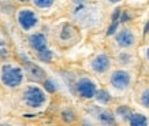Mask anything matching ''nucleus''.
<instances>
[{"label":"nucleus","mask_w":149,"mask_h":126,"mask_svg":"<svg viewBox=\"0 0 149 126\" xmlns=\"http://www.w3.org/2000/svg\"><path fill=\"white\" fill-rule=\"evenodd\" d=\"M18 103L19 106L30 113H40L44 111L51 102V94L38 82L29 81L22 89L18 92Z\"/></svg>","instance_id":"obj_1"},{"label":"nucleus","mask_w":149,"mask_h":126,"mask_svg":"<svg viewBox=\"0 0 149 126\" xmlns=\"http://www.w3.org/2000/svg\"><path fill=\"white\" fill-rule=\"evenodd\" d=\"M29 82L26 69L15 60L0 63V86L7 92H18Z\"/></svg>","instance_id":"obj_2"},{"label":"nucleus","mask_w":149,"mask_h":126,"mask_svg":"<svg viewBox=\"0 0 149 126\" xmlns=\"http://www.w3.org/2000/svg\"><path fill=\"white\" fill-rule=\"evenodd\" d=\"M136 82L134 73L130 69H112V71L107 77L108 90L113 97H123L133 89Z\"/></svg>","instance_id":"obj_3"},{"label":"nucleus","mask_w":149,"mask_h":126,"mask_svg":"<svg viewBox=\"0 0 149 126\" xmlns=\"http://www.w3.org/2000/svg\"><path fill=\"white\" fill-rule=\"evenodd\" d=\"M15 23L22 33L30 34L33 32H37L41 25L40 14L34 7L30 6H21L15 11Z\"/></svg>","instance_id":"obj_4"},{"label":"nucleus","mask_w":149,"mask_h":126,"mask_svg":"<svg viewBox=\"0 0 149 126\" xmlns=\"http://www.w3.org/2000/svg\"><path fill=\"white\" fill-rule=\"evenodd\" d=\"M74 90L78 97L84 100H95L96 94L100 90L99 84L92 76L81 74L74 81Z\"/></svg>","instance_id":"obj_5"},{"label":"nucleus","mask_w":149,"mask_h":126,"mask_svg":"<svg viewBox=\"0 0 149 126\" xmlns=\"http://www.w3.org/2000/svg\"><path fill=\"white\" fill-rule=\"evenodd\" d=\"M112 59L105 52H97L88 60V70L97 77H108V74L112 71Z\"/></svg>","instance_id":"obj_6"},{"label":"nucleus","mask_w":149,"mask_h":126,"mask_svg":"<svg viewBox=\"0 0 149 126\" xmlns=\"http://www.w3.org/2000/svg\"><path fill=\"white\" fill-rule=\"evenodd\" d=\"M115 44L119 50L122 51H129L133 50L137 44V36L134 30L130 27H123L116 33L115 36Z\"/></svg>","instance_id":"obj_7"},{"label":"nucleus","mask_w":149,"mask_h":126,"mask_svg":"<svg viewBox=\"0 0 149 126\" xmlns=\"http://www.w3.org/2000/svg\"><path fill=\"white\" fill-rule=\"evenodd\" d=\"M27 43H29L30 50L37 52V54H41V52L48 50V37L45 33H42L40 30L30 33L27 37Z\"/></svg>","instance_id":"obj_8"},{"label":"nucleus","mask_w":149,"mask_h":126,"mask_svg":"<svg viewBox=\"0 0 149 126\" xmlns=\"http://www.w3.org/2000/svg\"><path fill=\"white\" fill-rule=\"evenodd\" d=\"M95 118L96 121L99 122L100 125L103 126H116V118L113 115L112 110H108L107 107H97L96 108V113H95Z\"/></svg>","instance_id":"obj_9"},{"label":"nucleus","mask_w":149,"mask_h":126,"mask_svg":"<svg viewBox=\"0 0 149 126\" xmlns=\"http://www.w3.org/2000/svg\"><path fill=\"white\" fill-rule=\"evenodd\" d=\"M126 126H149V114L146 110H133Z\"/></svg>","instance_id":"obj_10"},{"label":"nucleus","mask_w":149,"mask_h":126,"mask_svg":"<svg viewBox=\"0 0 149 126\" xmlns=\"http://www.w3.org/2000/svg\"><path fill=\"white\" fill-rule=\"evenodd\" d=\"M136 100L141 108L149 111V85H141L137 89Z\"/></svg>","instance_id":"obj_11"},{"label":"nucleus","mask_w":149,"mask_h":126,"mask_svg":"<svg viewBox=\"0 0 149 126\" xmlns=\"http://www.w3.org/2000/svg\"><path fill=\"white\" fill-rule=\"evenodd\" d=\"M133 110H134V108L129 107V106H118L112 111H113L115 118H116L118 123H122V125L126 126L127 121H129V118H130L131 113H133Z\"/></svg>","instance_id":"obj_12"},{"label":"nucleus","mask_w":149,"mask_h":126,"mask_svg":"<svg viewBox=\"0 0 149 126\" xmlns=\"http://www.w3.org/2000/svg\"><path fill=\"white\" fill-rule=\"evenodd\" d=\"M116 63L119 64V67L122 69H130L134 64V55L130 51H123L118 55Z\"/></svg>","instance_id":"obj_13"},{"label":"nucleus","mask_w":149,"mask_h":126,"mask_svg":"<svg viewBox=\"0 0 149 126\" xmlns=\"http://www.w3.org/2000/svg\"><path fill=\"white\" fill-rule=\"evenodd\" d=\"M56 0H32V7L37 10V11H47L54 7Z\"/></svg>","instance_id":"obj_14"},{"label":"nucleus","mask_w":149,"mask_h":126,"mask_svg":"<svg viewBox=\"0 0 149 126\" xmlns=\"http://www.w3.org/2000/svg\"><path fill=\"white\" fill-rule=\"evenodd\" d=\"M0 126H17L11 121H0Z\"/></svg>","instance_id":"obj_15"},{"label":"nucleus","mask_w":149,"mask_h":126,"mask_svg":"<svg viewBox=\"0 0 149 126\" xmlns=\"http://www.w3.org/2000/svg\"><path fill=\"white\" fill-rule=\"evenodd\" d=\"M144 56H145V62L148 63V66H149V45L145 48V52H144Z\"/></svg>","instance_id":"obj_16"},{"label":"nucleus","mask_w":149,"mask_h":126,"mask_svg":"<svg viewBox=\"0 0 149 126\" xmlns=\"http://www.w3.org/2000/svg\"><path fill=\"white\" fill-rule=\"evenodd\" d=\"M17 3H19L21 6H27V4H32V0H15Z\"/></svg>","instance_id":"obj_17"},{"label":"nucleus","mask_w":149,"mask_h":126,"mask_svg":"<svg viewBox=\"0 0 149 126\" xmlns=\"http://www.w3.org/2000/svg\"><path fill=\"white\" fill-rule=\"evenodd\" d=\"M70 1H71L72 4H75V6H82L86 0H70Z\"/></svg>","instance_id":"obj_18"},{"label":"nucleus","mask_w":149,"mask_h":126,"mask_svg":"<svg viewBox=\"0 0 149 126\" xmlns=\"http://www.w3.org/2000/svg\"><path fill=\"white\" fill-rule=\"evenodd\" d=\"M108 3H111V4H116V3H119V1H122V0H107Z\"/></svg>","instance_id":"obj_19"},{"label":"nucleus","mask_w":149,"mask_h":126,"mask_svg":"<svg viewBox=\"0 0 149 126\" xmlns=\"http://www.w3.org/2000/svg\"><path fill=\"white\" fill-rule=\"evenodd\" d=\"M1 92H3V88L0 86V96H1Z\"/></svg>","instance_id":"obj_20"},{"label":"nucleus","mask_w":149,"mask_h":126,"mask_svg":"<svg viewBox=\"0 0 149 126\" xmlns=\"http://www.w3.org/2000/svg\"><path fill=\"white\" fill-rule=\"evenodd\" d=\"M4 1H8V0H0V3H4Z\"/></svg>","instance_id":"obj_21"}]
</instances>
